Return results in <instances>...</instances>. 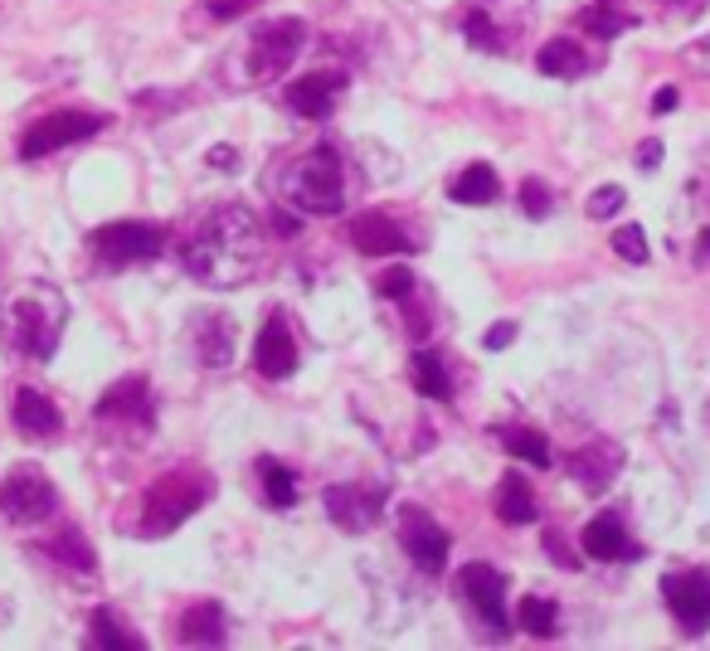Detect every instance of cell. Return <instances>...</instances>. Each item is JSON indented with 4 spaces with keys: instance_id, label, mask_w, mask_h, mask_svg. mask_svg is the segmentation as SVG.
I'll return each mask as SVG.
<instances>
[{
    "instance_id": "obj_1",
    "label": "cell",
    "mask_w": 710,
    "mask_h": 651,
    "mask_svg": "<svg viewBox=\"0 0 710 651\" xmlns=\"http://www.w3.org/2000/svg\"><path fill=\"white\" fill-rule=\"evenodd\" d=\"M268 267V233L249 204H215L186 243V273L200 287L229 292Z\"/></svg>"
},
{
    "instance_id": "obj_2",
    "label": "cell",
    "mask_w": 710,
    "mask_h": 651,
    "mask_svg": "<svg viewBox=\"0 0 710 651\" xmlns=\"http://www.w3.org/2000/svg\"><path fill=\"white\" fill-rule=\"evenodd\" d=\"M69 326V302L54 282H15L0 297V336L24 360H49Z\"/></svg>"
},
{
    "instance_id": "obj_3",
    "label": "cell",
    "mask_w": 710,
    "mask_h": 651,
    "mask_svg": "<svg viewBox=\"0 0 710 651\" xmlns=\"http://www.w3.org/2000/svg\"><path fill=\"white\" fill-rule=\"evenodd\" d=\"M307 20L283 15V20H263L249 30V40L234 59H229V88H268L288 73V64H297V54L307 49Z\"/></svg>"
},
{
    "instance_id": "obj_4",
    "label": "cell",
    "mask_w": 710,
    "mask_h": 651,
    "mask_svg": "<svg viewBox=\"0 0 710 651\" xmlns=\"http://www.w3.org/2000/svg\"><path fill=\"white\" fill-rule=\"evenodd\" d=\"M210 496H215V476L190 472V466L156 476V482L142 491V506H137V521H132V535L161 539L170 531H180V525H186Z\"/></svg>"
},
{
    "instance_id": "obj_5",
    "label": "cell",
    "mask_w": 710,
    "mask_h": 651,
    "mask_svg": "<svg viewBox=\"0 0 710 651\" xmlns=\"http://www.w3.org/2000/svg\"><path fill=\"white\" fill-rule=\"evenodd\" d=\"M283 204H292L297 214H336L346 204V170H341L336 146H312L307 156L288 161L283 180H278Z\"/></svg>"
},
{
    "instance_id": "obj_6",
    "label": "cell",
    "mask_w": 710,
    "mask_h": 651,
    "mask_svg": "<svg viewBox=\"0 0 710 651\" xmlns=\"http://www.w3.org/2000/svg\"><path fill=\"white\" fill-rule=\"evenodd\" d=\"M93 258L107 267V273H122V267H142L156 263L166 249V233L146 219H113V224L93 229Z\"/></svg>"
},
{
    "instance_id": "obj_7",
    "label": "cell",
    "mask_w": 710,
    "mask_h": 651,
    "mask_svg": "<svg viewBox=\"0 0 710 651\" xmlns=\"http://www.w3.org/2000/svg\"><path fill=\"white\" fill-rule=\"evenodd\" d=\"M59 511V491L40 466H15L0 482V521L6 525H44Z\"/></svg>"
},
{
    "instance_id": "obj_8",
    "label": "cell",
    "mask_w": 710,
    "mask_h": 651,
    "mask_svg": "<svg viewBox=\"0 0 710 651\" xmlns=\"http://www.w3.org/2000/svg\"><path fill=\"white\" fill-rule=\"evenodd\" d=\"M103 127H107L103 113H49V117L34 122V127H24L20 156L24 161H40V156H54V151H64V146H73V141L97 137Z\"/></svg>"
},
{
    "instance_id": "obj_9",
    "label": "cell",
    "mask_w": 710,
    "mask_h": 651,
    "mask_svg": "<svg viewBox=\"0 0 710 651\" xmlns=\"http://www.w3.org/2000/svg\"><path fill=\"white\" fill-rule=\"evenodd\" d=\"M662 598L687 637L710 632V574L706 569H671L662 574Z\"/></svg>"
},
{
    "instance_id": "obj_10",
    "label": "cell",
    "mask_w": 710,
    "mask_h": 651,
    "mask_svg": "<svg viewBox=\"0 0 710 651\" xmlns=\"http://www.w3.org/2000/svg\"><path fill=\"white\" fill-rule=\"evenodd\" d=\"M458 588H462V598L472 603V612L497 637H507L511 628H516L511 612H507V574L501 569H492V564H468V569L458 574Z\"/></svg>"
},
{
    "instance_id": "obj_11",
    "label": "cell",
    "mask_w": 710,
    "mask_h": 651,
    "mask_svg": "<svg viewBox=\"0 0 710 651\" xmlns=\"http://www.w3.org/2000/svg\"><path fill=\"white\" fill-rule=\"evenodd\" d=\"M399 545L414 559V569L424 574H443L448 564V535L424 506H399Z\"/></svg>"
},
{
    "instance_id": "obj_12",
    "label": "cell",
    "mask_w": 710,
    "mask_h": 651,
    "mask_svg": "<svg viewBox=\"0 0 710 651\" xmlns=\"http://www.w3.org/2000/svg\"><path fill=\"white\" fill-rule=\"evenodd\" d=\"M322 506H326V515H332V525H336L341 535H365L379 521V511H385V491H370V486H326Z\"/></svg>"
},
{
    "instance_id": "obj_13",
    "label": "cell",
    "mask_w": 710,
    "mask_h": 651,
    "mask_svg": "<svg viewBox=\"0 0 710 651\" xmlns=\"http://www.w3.org/2000/svg\"><path fill=\"white\" fill-rule=\"evenodd\" d=\"M253 370L263 379H288L297 370V340H292V322L288 312H268V322L259 330V340H253Z\"/></svg>"
},
{
    "instance_id": "obj_14",
    "label": "cell",
    "mask_w": 710,
    "mask_h": 651,
    "mask_svg": "<svg viewBox=\"0 0 710 651\" xmlns=\"http://www.w3.org/2000/svg\"><path fill=\"white\" fill-rule=\"evenodd\" d=\"M623 448L614 438H594V442H584V448H574L570 458H565V472L574 476V482H580L584 491H608L618 482V472H623Z\"/></svg>"
},
{
    "instance_id": "obj_15",
    "label": "cell",
    "mask_w": 710,
    "mask_h": 651,
    "mask_svg": "<svg viewBox=\"0 0 710 651\" xmlns=\"http://www.w3.org/2000/svg\"><path fill=\"white\" fill-rule=\"evenodd\" d=\"M346 93V73H307V78H292L283 88V103L288 113L307 117V122H322L336 113V97Z\"/></svg>"
},
{
    "instance_id": "obj_16",
    "label": "cell",
    "mask_w": 710,
    "mask_h": 651,
    "mask_svg": "<svg viewBox=\"0 0 710 651\" xmlns=\"http://www.w3.org/2000/svg\"><path fill=\"white\" fill-rule=\"evenodd\" d=\"M580 545H584V555L598 559V564H628V559H638V555H643L638 539L623 531V521H618L614 511H598L594 521H584Z\"/></svg>"
},
{
    "instance_id": "obj_17",
    "label": "cell",
    "mask_w": 710,
    "mask_h": 651,
    "mask_svg": "<svg viewBox=\"0 0 710 651\" xmlns=\"http://www.w3.org/2000/svg\"><path fill=\"white\" fill-rule=\"evenodd\" d=\"M462 34L482 54H511V44H516V34H525V24L497 20V0H477L468 15H462Z\"/></svg>"
},
{
    "instance_id": "obj_18",
    "label": "cell",
    "mask_w": 710,
    "mask_h": 651,
    "mask_svg": "<svg viewBox=\"0 0 710 651\" xmlns=\"http://www.w3.org/2000/svg\"><path fill=\"white\" fill-rule=\"evenodd\" d=\"M351 243L361 249L365 258H395V253H409V233H404L395 219H389L385 210H365L351 219Z\"/></svg>"
},
{
    "instance_id": "obj_19",
    "label": "cell",
    "mask_w": 710,
    "mask_h": 651,
    "mask_svg": "<svg viewBox=\"0 0 710 651\" xmlns=\"http://www.w3.org/2000/svg\"><path fill=\"white\" fill-rule=\"evenodd\" d=\"M10 413H15V428L30 442H49V438H59L64 433V413L54 409V399L44 395V389H34V385H20L15 389V403H10Z\"/></svg>"
},
{
    "instance_id": "obj_20",
    "label": "cell",
    "mask_w": 710,
    "mask_h": 651,
    "mask_svg": "<svg viewBox=\"0 0 710 651\" xmlns=\"http://www.w3.org/2000/svg\"><path fill=\"white\" fill-rule=\"evenodd\" d=\"M97 419L103 423H117V419H142L152 423V385H146V375H122L113 389H107L103 399H97Z\"/></svg>"
},
{
    "instance_id": "obj_21",
    "label": "cell",
    "mask_w": 710,
    "mask_h": 651,
    "mask_svg": "<svg viewBox=\"0 0 710 651\" xmlns=\"http://www.w3.org/2000/svg\"><path fill=\"white\" fill-rule=\"evenodd\" d=\"M195 350L210 370H225L234 360V316L225 312H200L195 316Z\"/></svg>"
},
{
    "instance_id": "obj_22",
    "label": "cell",
    "mask_w": 710,
    "mask_h": 651,
    "mask_svg": "<svg viewBox=\"0 0 710 651\" xmlns=\"http://www.w3.org/2000/svg\"><path fill=\"white\" fill-rule=\"evenodd\" d=\"M535 69H541L545 78L574 83V78H584V73H594V59L584 54L580 40H570V34H555V40L541 44V54H535Z\"/></svg>"
},
{
    "instance_id": "obj_23",
    "label": "cell",
    "mask_w": 710,
    "mask_h": 651,
    "mask_svg": "<svg viewBox=\"0 0 710 651\" xmlns=\"http://www.w3.org/2000/svg\"><path fill=\"white\" fill-rule=\"evenodd\" d=\"M176 637L186 647H225V637H229L225 608L219 603H190L186 612H180V622H176Z\"/></svg>"
},
{
    "instance_id": "obj_24",
    "label": "cell",
    "mask_w": 710,
    "mask_h": 651,
    "mask_svg": "<svg viewBox=\"0 0 710 651\" xmlns=\"http://www.w3.org/2000/svg\"><path fill=\"white\" fill-rule=\"evenodd\" d=\"M541 506H535L531 482H521V472H507L497 482V521L501 525H531Z\"/></svg>"
},
{
    "instance_id": "obj_25",
    "label": "cell",
    "mask_w": 710,
    "mask_h": 651,
    "mask_svg": "<svg viewBox=\"0 0 710 651\" xmlns=\"http://www.w3.org/2000/svg\"><path fill=\"white\" fill-rule=\"evenodd\" d=\"M409 375H414V389L434 403H448L452 399V370L438 350H414L409 360Z\"/></svg>"
},
{
    "instance_id": "obj_26",
    "label": "cell",
    "mask_w": 710,
    "mask_h": 651,
    "mask_svg": "<svg viewBox=\"0 0 710 651\" xmlns=\"http://www.w3.org/2000/svg\"><path fill=\"white\" fill-rule=\"evenodd\" d=\"M497 195H501V180H497V170L487 166V161H472V166L448 186V200H452V204H492Z\"/></svg>"
},
{
    "instance_id": "obj_27",
    "label": "cell",
    "mask_w": 710,
    "mask_h": 651,
    "mask_svg": "<svg viewBox=\"0 0 710 651\" xmlns=\"http://www.w3.org/2000/svg\"><path fill=\"white\" fill-rule=\"evenodd\" d=\"M263 0H200L186 15V34H205L210 24H239L249 10H259Z\"/></svg>"
},
{
    "instance_id": "obj_28",
    "label": "cell",
    "mask_w": 710,
    "mask_h": 651,
    "mask_svg": "<svg viewBox=\"0 0 710 651\" xmlns=\"http://www.w3.org/2000/svg\"><path fill=\"white\" fill-rule=\"evenodd\" d=\"M516 622L521 632H531V637H541V642H550V637L560 632V608L550 603V598H541V594H525L521 603H516Z\"/></svg>"
},
{
    "instance_id": "obj_29",
    "label": "cell",
    "mask_w": 710,
    "mask_h": 651,
    "mask_svg": "<svg viewBox=\"0 0 710 651\" xmlns=\"http://www.w3.org/2000/svg\"><path fill=\"white\" fill-rule=\"evenodd\" d=\"M574 24H580L584 34H594V40H618L623 30H628V24H638L628 15V10H618V6H608V0H598V6H589V10H580V15H574Z\"/></svg>"
},
{
    "instance_id": "obj_30",
    "label": "cell",
    "mask_w": 710,
    "mask_h": 651,
    "mask_svg": "<svg viewBox=\"0 0 710 651\" xmlns=\"http://www.w3.org/2000/svg\"><path fill=\"white\" fill-rule=\"evenodd\" d=\"M49 555H54L59 564H69V569H79V574H97V555H93V545L83 539L79 525H64V531L54 535V545H49Z\"/></svg>"
},
{
    "instance_id": "obj_31",
    "label": "cell",
    "mask_w": 710,
    "mask_h": 651,
    "mask_svg": "<svg viewBox=\"0 0 710 651\" xmlns=\"http://www.w3.org/2000/svg\"><path fill=\"white\" fill-rule=\"evenodd\" d=\"M497 438H501V448L511 452V458H521V462H531V466H545L555 462L550 458V442H545V433H535V428H497Z\"/></svg>"
},
{
    "instance_id": "obj_32",
    "label": "cell",
    "mask_w": 710,
    "mask_h": 651,
    "mask_svg": "<svg viewBox=\"0 0 710 651\" xmlns=\"http://www.w3.org/2000/svg\"><path fill=\"white\" fill-rule=\"evenodd\" d=\"M259 482H263V501L273 511H288L292 501H297V476L278 458H259Z\"/></svg>"
},
{
    "instance_id": "obj_33",
    "label": "cell",
    "mask_w": 710,
    "mask_h": 651,
    "mask_svg": "<svg viewBox=\"0 0 710 651\" xmlns=\"http://www.w3.org/2000/svg\"><path fill=\"white\" fill-rule=\"evenodd\" d=\"M88 642H93V647H113V651H137L142 637L132 632V628H122L113 608H97L93 622H88Z\"/></svg>"
},
{
    "instance_id": "obj_34",
    "label": "cell",
    "mask_w": 710,
    "mask_h": 651,
    "mask_svg": "<svg viewBox=\"0 0 710 651\" xmlns=\"http://www.w3.org/2000/svg\"><path fill=\"white\" fill-rule=\"evenodd\" d=\"M375 292H379L385 302H404L409 292H419V277H414L404 263H395V267H385V273L375 277Z\"/></svg>"
},
{
    "instance_id": "obj_35",
    "label": "cell",
    "mask_w": 710,
    "mask_h": 651,
    "mask_svg": "<svg viewBox=\"0 0 710 651\" xmlns=\"http://www.w3.org/2000/svg\"><path fill=\"white\" fill-rule=\"evenodd\" d=\"M550 210H555V195H550V186L541 176L521 180V214L525 219H550Z\"/></svg>"
},
{
    "instance_id": "obj_36",
    "label": "cell",
    "mask_w": 710,
    "mask_h": 651,
    "mask_svg": "<svg viewBox=\"0 0 710 651\" xmlns=\"http://www.w3.org/2000/svg\"><path fill=\"white\" fill-rule=\"evenodd\" d=\"M614 253L618 258H628V263H647V233L638 224H623L614 233Z\"/></svg>"
},
{
    "instance_id": "obj_37",
    "label": "cell",
    "mask_w": 710,
    "mask_h": 651,
    "mask_svg": "<svg viewBox=\"0 0 710 651\" xmlns=\"http://www.w3.org/2000/svg\"><path fill=\"white\" fill-rule=\"evenodd\" d=\"M623 204H628V195H623L618 186H604V190L589 195V204H584V210H589V219H614Z\"/></svg>"
},
{
    "instance_id": "obj_38",
    "label": "cell",
    "mask_w": 710,
    "mask_h": 651,
    "mask_svg": "<svg viewBox=\"0 0 710 651\" xmlns=\"http://www.w3.org/2000/svg\"><path fill=\"white\" fill-rule=\"evenodd\" d=\"M677 59L696 73V78H710V34H701V40H691V44H681Z\"/></svg>"
},
{
    "instance_id": "obj_39",
    "label": "cell",
    "mask_w": 710,
    "mask_h": 651,
    "mask_svg": "<svg viewBox=\"0 0 710 651\" xmlns=\"http://www.w3.org/2000/svg\"><path fill=\"white\" fill-rule=\"evenodd\" d=\"M273 233H278V239H297V233H302V219H297V210H292V204L273 210Z\"/></svg>"
},
{
    "instance_id": "obj_40",
    "label": "cell",
    "mask_w": 710,
    "mask_h": 651,
    "mask_svg": "<svg viewBox=\"0 0 710 651\" xmlns=\"http://www.w3.org/2000/svg\"><path fill=\"white\" fill-rule=\"evenodd\" d=\"M511 340H516V322H497V326L482 336V346H487V350H507Z\"/></svg>"
},
{
    "instance_id": "obj_41",
    "label": "cell",
    "mask_w": 710,
    "mask_h": 651,
    "mask_svg": "<svg viewBox=\"0 0 710 651\" xmlns=\"http://www.w3.org/2000/svg\"><path fill=\"white\" fill-rule=\"evenodd\" d=\"M706 6H710V0H662V10H667V15H677V20H691V15H701Z\"/></svg>"
},
{
    "instance_id": "obj_42",
    "label": "cell",
    "mask_w": 710,
    "mask_h": 651,
    "mask_svg": "<svg viewBox=\"0 0 710 651\" xmlns=\"http://www.w3.org/2000/svg\"><path fill=\"white\" fill-rule=\"evenodd\" d=\"M677 107H681V93L671 88V83H667V88H657V97H652V113H657V117L677 113Z\"/></svg>"
},
{
    "instance_id": "obj_43",
    "label": "cell",
    "mask_w": 710,
    "mask_h": 651,
    "mask_svg": "<svg viewBox=\"0 0 710 651\" xmlns=\"http://www.w3.org/2000/svg\"><path fill=\"white\" fill-rule=\"evenodd\" d=\"M657 166H662V141H643L638 146V170H657Z\"/></svg>"
},
{
    "instance_id": "obj_44",
    "label": "cell",
    "mask_w": 710,
    "mask_h": 651,
    "mask_svg": "<svg viewBox=\"0 0 710 651\" xmlns=\"http://www.w3.org/2000/svg\"><path fill=\"white\" fill-rule=\"evenodd\" d=\"M545 555H550V559H560V564H565V569H580V559H574V555H570L565 545H560L555 535H545Z\"/></svg>"
},
{
    "instance_id": "obj_45",
    "label": "cell",
    "mask_w": 710,
    "mask_h": 651,
    "mask_svg": "<svg viewBox=\"0 0 710 651\" xmlns=\"http://www.w3.org/2000/svg\"><path fill=\"white\" fill-rule=\"evenodd\" d=\"M210 166H219V170L234 166V146H215V151H210Z\"/></svg>"
},
{
    "instance_id": "obj_46",
    "label": "cell",
    "mask_w": 710,
    "mask_h": 651,
    "mask_svg": "<svg viewBox=\"0 0 710 651\" xmlns=\"http://www.w3.org/2000/svg\"><path fill=\"white\" fill-rule=\"evenodd\" d=\"M696 253H701V263L710 267V229L701 233V239H696Z\"/></svg>"
},
{
    "instance_id": "obj_47",
    "label": "cell",
    "mask_w": 710,
    "mask_h": 651,
    "mask_svg": "<svg viewBox=\"0 0 710 651\" xmlns=\"http://www.w3.org/2000/svg\"><path fill=\"white\" fill-rule=\"evenodd\" d=\"M706 423H710V399H706Z\"/></svg>"
}]
</instances>
